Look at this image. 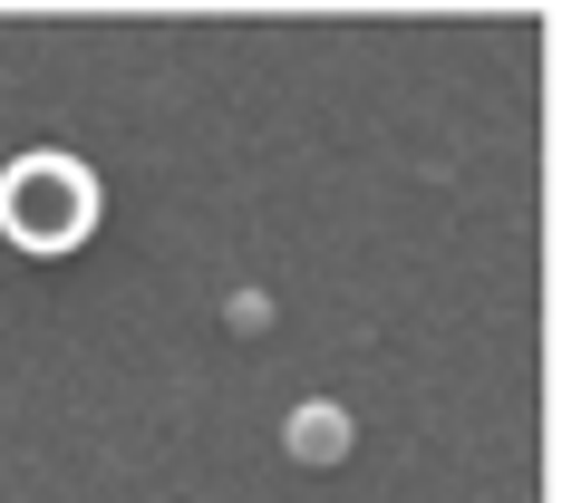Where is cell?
<instances>
[{"mask_svg": "<svg viewBox=\"0 0 562 503\" xmlns=\"http://www.w3.org/2000/svg\"><path fill=\"white\" fill-rule=\"evenodd\" d=\"M98 232V174L78 165V156H20V165L0 174V242L10 252H30V262H58V252H78Z\"/></svg>", "mask_w": 562, "mask_h": 503, "instance_id": "1", "label": "cell"}, {"mask_svg": "<svg viewBox=\"0 0 562 503\" xmlns=\"http://www.w3.org/2000/svg\"><path fill=\"white\" fill-rule=\"evenodd\" d=\"M281 455H291V465H311V475H330V465L359 455V416L330 407V397H311V407H291V416H281Z\"/></svg>", "mask_w": 562, "mask_h": 503, "instance_id": "2", "label": "cell"}]
</instances>
